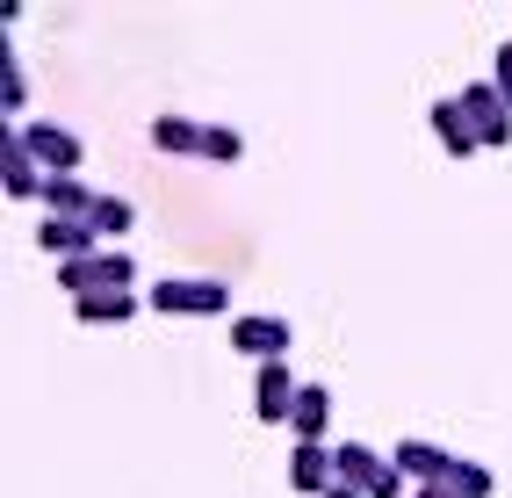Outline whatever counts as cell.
Masks as SVG:
<instances>
[{"instance_id":"603a6c76","label":"cell","mask_w":512,"mask_h":498,"mask_svg":"<svg viewBox=\"0 0 512 498\" xmlns=\"http://www.w3.org/2000/svg\"><path fill=\"white\" fill-rule=\"evenodd\" d=\"M325 498H361V491H354V484H332V491H325Z\"/></svg>"},{"instance_id":"8fae6325","label":"cell","mask_w":512,"mask_h":498,"mask_svg":"<svg viewBox=\"0 0 512 498\" xmlns=\"http://www.w3.org/2000/svg\"><path fill=\"white\" fill-rule=\"evenodd\" d=\"M397 470L412 477V484H448V470H455V455L440 448V441H397Z\"/></svg>"},{"instance_id":"7c38bea8","label":"cell","mask_w":512,"mask_h":498,"mask_svg":"<svg viewBox=\"0 0 512 498\" xmlns=\"http://www.w3.org/2000/svg\"><path fill=\"white\" fill-rule=\"evenodd\" d=\"M433 138H440V152H448V159H469V152H484V145H476V130H469V116H462V94L433 102Z\"/></svg>"},{"instance_id":"7a4b0ae2","label":"cell","mask_w":512,"mask_h":498,"mask_svg":"<svg viewBox=\"0 0 512 498\" xmlns=\"http://www.w3.org/2000/svg\"><path fill=\"white\" fill-rule=\"evenodd\" d=\"M462 116H469V130H476V145H484V152H505L512 145V102L498 94V80L462 87Z\"/></svg>"},{"instance_id":"2e32d148","label":"cell","mask_w":512,"mask_h":498,"mask_svg":"<svg viewBox=\"0 0 512 498\" xmlns=\"http://www.w3.org/2000/svg\"><path fill=\"white\" fill-rule=\"evenodd\" d=\"M152 145L159 152H202V123L195 116H152Z\"/></svg>"},{"instance_id":"d6986e66","label":"cell","mask_w":512,"mask_h":498,"mask_svg":"<svg viewBox=\"0 0 512 498\" xmlns=\"http://www.w3.org/2000/svg\"><path fill=\"white\" fill-rule=\"evenodd\" d=\"M94 231H101V239H116V231H130V224H138V210H130L123 203V195H101V203H94V217H87Z\"/></svg>"},{"instance_id":"7402d4cb","label":"cell","mask_w":512,"mask_h":498,"mask_svg":"<svg viewBox=\"0 0 512 498\" xmlns=\"http://www.w3.org/2000/svg\"><path fill=\"white\" fill-rule=\"evenodd\" d=\"M419 498H462V491H448V484H419Z\"/></svg>"},{"instance_id":"3957f363","label":"cell","mask_w":512,"mask_h":498,"mask_svg":"<svg viewBox=\"0 0 512 498\" xmlns=\"http://www.w3.org/2000/svg\"><path fill=\"white\" fill-rule=\"evenodd\" d=\"M339 455V484H354L361 498H397L404 491V470L390 455H375V448H361V441H347V448H332Z\"/></svg>"},{"instance_id":"52a82bcc","label":"cell","mask_w":512,"mask_h":498,"mask_svg":"<svg viewBox=\"0 0 512 498\" xmlns=\"http://www.w3.org/2000/svg\"><path fill=\"white\" fill-rule=\"evenodd\" d=\"M296 397H303V383L289 376V361H260V376H253V412H260L267 426H289Z\"/></svg>"},{"instance_id":"277c9868","label":"cell","mask_w":512,"mask_h":498,"mask_svg":"<svg viewBox=\"0 0 512 498\" xmlns=\"http://www.w3.org/2000/svg\"><path fill=\"white\" fill-rule=\"evenodd\" d=\"M145 304L166 311V318H224V311H231V289H224V282H174V275H166Z\"/></svg>"},{"instance_id":"ba28073f","label":"cell","mask_w":512,"mask_h":498,"mask_svg":"<svg viewBox=\"0 0 512 498\" xmlns=\"http://www.w3.org/2000/svg\"><path fill=\"white\" fill-rule=\"evenodd\" d=\"M231 347L253 354V361H282V354H289V318H275V311L231 318Z\"/></svg>"},{"instance_id":"8992f818","label":"cell","mask_w":512,"mask_h":498,"mask_svg":"<svg viewBox=\"0 0 512 498\" xmlns=\"http://www.w3.org/2000/svg\"><path fill=\"white\" fill-rule=\"evenodd\" d=\"M22 145L37 152L44 174H80V159H87V145H80L65 123H22Z\"/></svg>"},{"instance_id":"ffe728a7","label":"cell","mask_w":512,"mask_h":498,"mask_svg":"<svg viewBox=\"0 0 512 498\" xmlns=\"http://www.w3.org/2000/svg\"><path fill=\"white\" fill-rule=\"evenodd\" d=\"M238 152H246V138H238L231 123H202V159H217V166H231Z\"/></svg>"},{"instance_id":"e0dca14e","label":"cell","mask_w":512,"mask_h":498,"mask_svg":"<svg viewBox=\"0 0 512 498\" xmlns=\"http://www.w3.org/2000/svg\"><path fill=\"white\" fill-rule=\"evenodd\" d=\"M448 491H462V498H491V491H498V477H491V462H469V455H455Z\"/></svg>"},{"instance_id":"ac0fdd59","label":"cell","mask_w":512,"mask_h":498,"mask_svg":"<svg viewBox=\"0 0 512 498\" xmlns=\"http://www.w3.org/2000/svg\"><path fill=\"white\" fill-rule=\"evenodd\" d=\"M22 102H29V80H22V65H15V51L0 44V109H8V116H22Z\"/></svg>"},{"instance_id":"5b68a950","label":"cell","mask_w":512,"mask_h":498,"mask_svg":"<svg viewBox=\"0 0 512 498\" xmlns=\"http://www.w3.org/2000/svg\"><path fill=\"white\" fill-rule=\"evenodd\" d=\"M44 166H37V152L22 145V123H8L0 130V188L15 195V203H44Z\"/></svg>"},{"instance_id":"44dd1931","label":"cell","mask_w":512,"mask_h":498,"mask_svg":"<svg viewBox=\"0 0 512 498\" xmlns=\"http://www.w3.org/2000/svg\"><path fill=\"white\" fill-rule=\"evenodd\" d=\"M491 80H498V94H505V102H512V37L498 44V73H491Z\"/></svg>"},{"instance_id":"4fadbf2b","label":"cell","mask_w":512,"mask_h":498,"mask_svg":"<svg viewBox=\"0 0 512 498\" xmlns=\"http://www.w3.org/2000/svg\"><path fill=\"white\" fill-rule=\"evenodd\" d=\"M325 426H332V390L325 383H303L296 412H289V434L296 441H325Z\"/></svg>"},{"instance_id":"30bf717a","label":"cell","mask_w":512,"mask_h":498,"mask_svg":"<svg viewBox=\"0 0 512 498\" xmlns=\"http://www.w3.org/2000/svg\"><path fill=\"white\" fill-rule=\"evenodd\" d=\"M332 484H339V455L325 441H296L289 448V491H318L325 498Z\"/></svg>"},{"instance_id":"9a60e30c","label":"cell","mask_w":512,"mask_h":498,"mask_svg":"<svg viewBox=\"0 0 512 498\" xmlns=\"http://www.w3.org/2000/svg\"><path fill=\"white\" fill-rule=\"evenodd\" d=\"M80 325H130V318H138V296H130V289H101V296H80Z\"/></svg>"},{"instance_id":"5bb4252c","label":"cell","mask_w":512,"mask_h":498,"mask_svg":"<svg viewBox=\"0 0 512 498\" xmlns=\"http://www.w3.org/2000/svg\"><path fill=\"white\" fill-rule=\"evenodd\" d=\"M94 203H101V195H94L80 174H51V181H44V210H51V217H94Z\"/></svg>"},{"instance_id":"6da1fadb","label":"cell","mask_w":512,"mask_h":498,"mask_svg":"<svg viewBox=\"0 0 512 498\" xmlns=\"http://www.w3.org/2000/svg\"><path fill=\"white\" fill-rule=\"evenodd\" d=\"M130 282H138V260H130L123 246H101V253L58 268V289H73V304L80 296H101V289H130Z\"/></svg>"},{"instance_id":"9c48e42d","label":"cell","mask_w":512,"mask_h":498,"mask_svg":"<svg viewBox=\"0 0 512 498\" xmlns=\"http://www.w3.org/2000/svg\"><path fill=\"white\" fill-rule=\"evenodd\" d=\"M37 246H44V253L58 260V268H65V260H87V253H101V231H94L87 217H44Z\"/></svg>"}]
</instances>
